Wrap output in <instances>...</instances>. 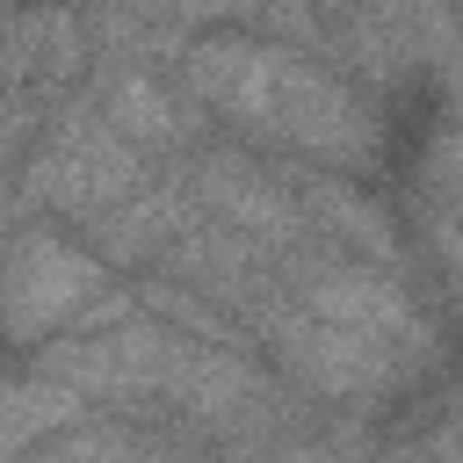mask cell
<instances>
[{"mask_svg": "<svg viewBox=\"0 0 463 463\" xmlns=\"http://www.w3.org/2000/svg\"><path fill=\"white\" fill-rule=\"evenodd\" d=\"M181 87L203 109H217L224 123H239L246 137H268V145H289V152H311L333 166L369 159V145H376V116L362 109V94L282 43L210 36L181 58Z\"/></svg>", "mask_w": 463, "mask_h": 463, "instance_id": "6da1fadb", "label": "cell"}, {"mask_svg": "<svg viewBox=\"0 0 463 463\" xmlns=\"http://www.w3.org/2000/svg\"><path fill=\"white\" fill-rule=\"evenodd\" d=\"M195 354H203L195 340L137 318V326H123V333L58 340V347H43L36 369L65 376V383H72L80 398H94V405H130V412H145V405H181V398H188Z\"/></svg>", "mask_w": 463, "mask_h": 463, "instance_id": "7a4b0ae2", "label": "cell"}, {"mask_svg": "<svg viewBox=\"0 0 463 463\" xmlns=\"http://www.w3.org/2000/svg\"><path fill=\"white\" fill-rule=\"evenodd\" d=\"M130 304L109 289L101 260L80 246H58L43 232H14L7 246V326L14 340H43L58 326H116Z\"/></svg>", "mask_w": 463, "mask_h": 463, "instance_id": "3957f363", "label": "cell"}, {"mask_svg": "<svg viewBox=\"0 0 463 463\" xmlns=\"http://www.w3.org/2000/svg\"><path fill=\"white\" fill-rule=\"evenodd\" d=\"M137 181H145V145L123 137V130L101 116V101L80 109L72 123H58L51 145H43V166L29 174V188H36L51 210H72V217L109 210V203L130 195Z\"/></svg>", "mask_w": 463, "mask_h": 463, "instance_id": "277c9868", "label": "cell"}, {"mask_svg": "<svg viewBox=\"0 0 463 463\" xmlns=\"http://www.w3.org/2000/svg\"><path fill=\"white\" fill-rule=\"evenodd\" d=\"M188 195H195L203 217H217V224H232V232H246L260 246H297L311 232L304 188H289L282 174H268V166H253L239 152H203L188 166Z\"/></svg>", "mask_w": 463, "mask_h": 463, "instance_id": "5b68a950", "label": "cell"}, {"mask_svg": "<svg viewBox=\"0 0 463 463\" xmlns=\"http://www.w3.org/2000/svg\"><path fill=\"white\" fill-rule=\"evenodd\" d=\"M188 217H195L188 181L181 188L174 181H137L130 195H116L109 210H94L87 232H94V253H109V260H152V253H166L188 232Z\"/></svg>", "mask_w": 463, "mask_h": 463, "instance_id": "8992f818", "label": "cell"}, {"mask_svg": "<svg viewBox=\"0 0 463 463\" xmlns=\"http://www.w3.org/2000/svg\"><path fill=\"white\" fill-rule=\"evenodd\" d=\"M87 65V22L65 7H22L7 29V80L22 94H58Z\"/></svg>", "mask_w": 463, "mask_h": 463, "instance_id": "52a82bcc", "label": "cell"}, {"mask_svg": "<svg viewBox=\"0 0 463 463\" xmlns=\"http://www.w3.org/2000/svg\"><path fill=\"white\" fill-rule=\"evenodd\" d=\"M420 232L449 275H463V116H449L420 152Z\"/></svg>", "mask_w": 463, "mask_h": 463, "instance_id": "ba28073f", "label": "cell"}, {"mask_svg": "<svg viewBox=\"0 0 463 463\" xmlns=\"http://www.w3.org/2000/svg\"><path fill=\"white\" fill-rule=\"evenodd\" d=\"M101 116L123 130V137H137L145 152H159V145H181L188 130H195V116H188V101L166 87V80H152V72H137V65H123L109 87H101Z\"/></svg>", "mask_w": 463, "mask_h": 463, "instance_id": "9c48e42d", "label": "cell"}, {"mask_svg": "<svg viewBox=\"0 0 463 463\" xmlns=\"http://www.w3.org/2000/svg\"><path fill=\"white\" fill-rule=\"evenodd\" d=\"M304 217H311V232H326V239H340V246H354V253H369V260H383L391 253V239H383V217L354 195V188H340V181H304Z\"/></svg>", "mask_w": 463, "mask_h": 463, "instance_id": "30bf717a", "label": "cell"}, {"mask_svg": "<svg viewBox=\"0 0 463 463\" xmlns=\"http://www.w3.org/2000/svg\"><path fill=\"white\" fill-rule=\"evenodd\" d=\"M130 7H152V14H166V22H217V14H246V7H260V0H130Z\"/></svg>", "mask_w": 463, "mask_h": 463, "instance_id": "8fae6325", "label": "cell"}, {"mask_svg": "<svg viewBox=\"0 0 463 463\" xmlns=\"http://www.w3.org/2000/svg\"><path fill=\"white\" fill-rule=\"evenodd\" d=\"M456 22H463V0H456Z\"/></svg>", "mask_w": 463, "mask_h": 463, "instance_id": "7c38bea8", "label": "cell"}]
</instances>
